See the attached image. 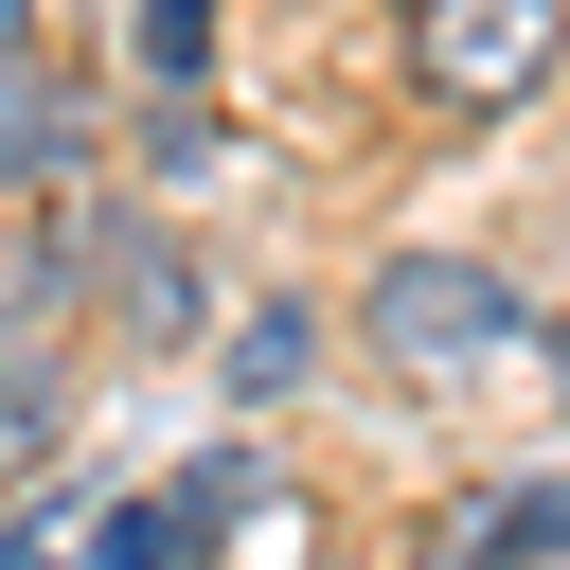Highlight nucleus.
Wrapping results in <instances>:
<instances>
[{
  "label": "nucleus",
  "instance_id": "3",
  "mask_svg": "<svg viewBox=\"0 0 570 570\" xmlns=\"http://www.w3.org/2000/svg\"><path fill=\"white\" fill-rule=\"evenodd\" d=\"M71 178H89V89L18 53L0 71V196H71Z\"/></svg>",
  "mask_w": 570,
  "mask_h": 570
},
{
  "label": "nucleus",
  "instance_id": "6",
  "mask_svg": "<svg viewBox=\"0 0 570 570\" xmlns=\"http://www.w3.org/2000/svg\"><path fill=\"white\" fill-rule=\"evenodd\" d=\"M552 552H570V481L534 463V481H499V499H481V517H463L428 570H552Z\"/></svg>",
  "mask_w": 570,
  "mask_h": 570
},
{
  "label": "nucleus",
  "instance_id": "12",
  "mask_svg": "<svg viewBox=\"0 0 570 570\" xmlns=\"http://www.w3.org/2000/svg\"><path fill=\"white\" fill-rule=\"evenodd\" d=\"M18 53H36V0H0V71H18Z\"/></svg>",
  "mask_w": 570,
  "mask_h": 570
},
{
  "label": "nucleus",
  "instance_id": "1",
  "mask_svg": "<svg viewBox=\"0 0 570 570\" xmlns=\"http://www.w3.org/2000/svg\"><path fill=\"white\" fill-rule=\"evenodd\" d=\"M356 356H392V374H481V356H534V303H517L481 249H374Z\"/></svg>",
  "mask_w": 570,
  "mask_h": 570
},
{
  "label": "nucleus",
  "instance_id": "5",
  "mask_svg": "<svg viewBox=\"0 0 570 570\" xmlns=\"http://www.w3.org/2000/svg\"><path fill=\"white\" fill-rule=\"evenodd\" d=\"M303 374H321V321H303V303H285V285H267V303H232V321H214V392H232V410H285V392H303Z\"/></svg>",
  "mask_w": 570,
  "mask_h": 570
},
{
  "label": "nucleus",
  "instance_id": "4",
  "mask_svg": "<svg viewBox=\"0 0 570 570\" xmlns=\"http://www.w3.org/2000/svg\"><path fill=\"white\" fill-rule=\"evenodd\" d=\"M107 321H125L142 356H160V338H214V285H196V249H178V232H125V249H107Z\"/></svg>",
  "mask_w": 570,
  "mask_h": 570
},
{
  "label": "nucleus",
  "instance_id": "10",
  "mask_svg": "<svg viewBox=\"0 0 570 570\" xmlns=\"http://www.w3.org/2000/svg\"><path fill=\"white\" fill-rule=\"evenodd\" d=\"M142 71L196 89V71H214V0H142Z\"/></svg>",
  "mask_w": 570,
  "mask_h": 570
},
{
  "label": "nucleus",
  "instance_id": "8",
  "mask_svg": "<svg viewBox=\"0 0 570 570\" xmlns=\"http://www.w3.org/2000/svg\"><path fill=\"white\" fill-rule=\"evenodd\" d=\"M53 445H71V428H53V374H36V356H0V499H18Z\"/></svg>",
  "mask_w": 570,
  "mask_h": 570
},
{
  "label": "nucleus",
  "instance_id": "9",
  "mask_svg": "<svg viewBox=\"0 0 570 570\" xmlns=\"http://www.w3.org/2000/svg\"><path fill=\"white\" fill-rule=\"evenodd\" d=\"M160 499H178V517H196V534H232V517H249V499H267V445H214V463H178V481H160Z\"/></svg>",
  "mask_w": 570,
  "mask_h": 570
},
{
  "label": "nucleus",
  "instance_id": "7",
  "mask_svg": "<svg viewBox=\"0 0 570 570\" xmlns=\"http://www.w3.org/2000/svg\"><path fill=\"white\" fill-rule=\"evenodd\" d=\"M196 552H214V534H196L178 499H107V517L71 534V570H196Z\"/></svg>",
  "mask_w": 570,
  "mask_h": 570
},
{
  "label": "nucleus",
  "instance_id": "2",
  "mask_svg": "<svg viewBox=\"0 0 570 570\" xmlns=\"http://www.w3.org/2000/svg\"><path fill=\"white\" fill-rule=\"evenodd\" d=\"M552 53H570V0H410L428 107H517V89H552Z\"/></svg>",
  "mask_w": 570,
  "mask_h": 570
},
{
  "label": "nucleus",
  "instance_id": "11",
  "mask_svg": "<svg viewBox=\"0 0 570 570\" xmlns=\"http://www.w3.org/2000/svg\"><path fill=\"white\" fill-rule=\"evenodd\" d=\"M0 570H71V552H53V534H0Z\"/></svg>",
  "mask_w": 570,
  "mask_h": 570
}]
</instances>
